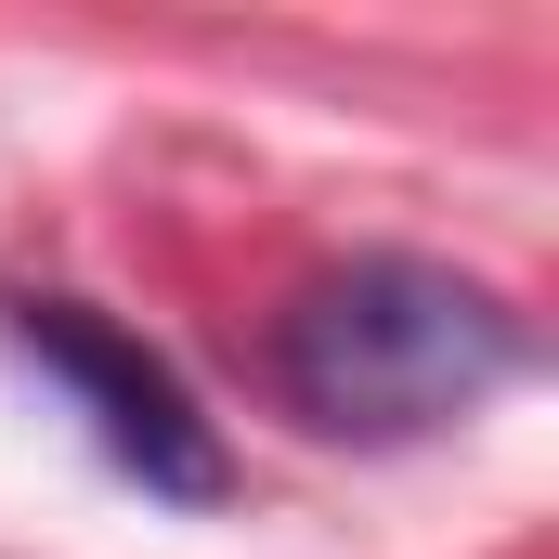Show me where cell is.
Listing matches in <instances>:
<instances>
[{"mask_svg":"<svg viewBox=\"0 0 559 559\" xmlns=\"http://www.w3.org/2000/svg\"><path fill=\"white\" fill-rule=\"evenodd\" d=\"M508 378H521V312L404 248L325 261L274 325V391L325 442H429L481 417Z\"/></svg>","mask_w":559,"mask_h":559,"instance_id":"6da1fadb","label":"cell"},{"mask_svg":"<svg viewBox=\"0 0 559 559\" xmlns=\"http://www.w3.org/2000/svg\"><path fill=\"white\" fill-rule=\"evenodd\" d=\"M13 352L92 417V442L131 468L143 495H169V508H222L235 495V455H222V429L195 417V391L143 352L131 325H105L92 299H26L13 312Z\"/></svg>","mask_w":559,"mask_h":559,"instance_id":"7a4b0ae2","label":"cell"}]
</instances>
